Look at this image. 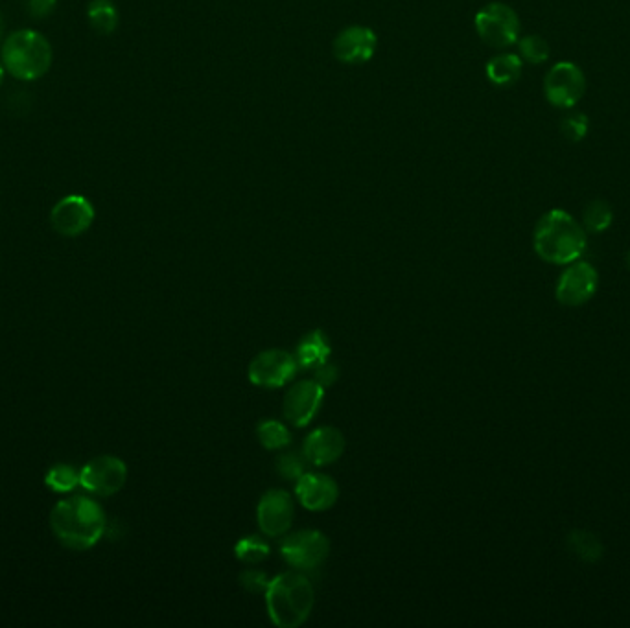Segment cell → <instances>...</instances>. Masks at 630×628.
I'll return each mask as SVG.
<instances>
[{
  "mask_svg": "<svg viewBox=\"0 0 630 628\" xmlns=\"http://www.w3.org/2000/svg\"><path fill=\"white\" fill-rule=\"evenodd\" d=\"M4 76H6V67H4V63H2V59H0V87H2V83H4Z\"/></svg>",
  "mask_w": 630,
  "mask_h": 628,
  "instance_id": "obj_31",
  "label": "cell"
},
{
  "mask_svg": "<svg viewBox=\"0 0 630 628\" xmlns=\"http://www.w3.org/2000/svg\"><path fill=\"white\" fill-rule=\"evenodd\" d=\"M240 582L247 592L251 594H266L269 579L264 571L249 570L240 575Z\"/></svg>",
  "mask_w": 630,
  "mask_h": 628,
  "instance_id": "obj_28",
  "label": "cell"
},
{
  "mask_svg": "<svg viewBox=\"0 0 630 628\" xmlns=\"http://www.w3.org/2000/svg\"><path fill=\"white\" fill-rule=\"evenodd\" d=\"M297 371L299 363L295 360V354L286 350L269 349L253 358L249 363L247 376L249 382L258 387H282L292 382Z\"/></svg>",
  "mask_w": 630,
  "mask_h": 628,
  "instance_id": "obj_9",
  "label": "cell"
},
{
  "mask_svg": "<svg viewBox=\"0 0 630 628\" xmlns=\"http://www.w3.org/2000/svg\"><path fill=\"white\" fill-rule=\"evenodd\" d=\"M625 262H627V268H629L630 271V249L629 253H627V256H625Z\"/></svg>",
  "mask_w": 630,
  "mask_h": 628,
  "instance_id": "obj_32",
  "label": "cell"
},
{
  "mask_svg": "<svg viewBox=\"0 0 630 628\" xmlns=\"http://www.w3.org/2000/svg\"><path fill=\"white\" fill-rule=\"evenodd\" d=\"M128 466L113 455L94 457L80 472V485L94 496H113L126 485Z\"/></svg>",
  "mask_w": 630,
  "mask_h": 628,
  "instance_id": "obj_7",
  "label": "cell"
},
{
  "mask_svg": "<svg viewBox=\"0 0 630 628\" xmlns=\"http://www.w3.org/2000/svg\"><path fill=\"white\" fill-rule=\"evenodd\" d=\"M568 549L572 551L573 555L577 559L584 560V562H597V560L603 557V544L599 542L597 536L583 531V529H575L570 535H568Z\"/></svg>",
  "mask_w": 630,
  "mask_h": 628,
  "instance_id": "obj_20",
  "label": "cell"
},
{
  "mask_svg": "<svg viewBox=\"0 0 630 628\" xmlns=\"http://www.w3.org/2000/svg\"><path fill=\"white\" fill-rule=\"evenodd\" d=\"M614 220V212L607 201L603 199H594L586 205L583 212L584 231L590 233H603L612 225Z\"/></svg>",
  "mask_w": 630,
  "mask_h": 628,
  "instance_id": "obj_22",
  "label": "cell"
},
{
  "mask_svg": "<svg viewBox=\"0 0 630 628\" xmlns=\"http://www.w3.org/2000/svg\"><path fill=\"white\" fill-rule=\"evenodd\" d=\"M45 483L52 492L67 494L80 485V472L69 465L52 466L45 476Z\"/></svg>",
  "mask_w": 630,
  "mask_h": 628,
  "instance_id": "obj_24",
  "label": "cell"
},
{
  "mask_svg": "<svg viewBox=\"0 0 630 628\" xmlns=\"http://www.w3.org/2000/svg\"><path fill=\"white\" fill-rule=\"evenodd\" d=\"M295 494L306 511L321 512L336 505L339 489L336 481L330 476L304 472L303 476L297 479Z\"/></svg>",
  "mask_w": 630,
  "mask_h": 628,
  "instance_id": "obj_15",
  "label": "cell"
},
{
  "mask_svg": "<svg viewBox=\"0 0 630 628\" xmlns=\"http://www.w3.org/2000/svg\"><path fill=\"white\" fill-rule=\"evenodd\" d=\"M476 32L481 41L492 48H507L518 43L520 19L511 6L502 2H490L476 13Z\"/></svg>",
  "mask_w": 630,
  "mask_h": 628,
  "instance_id": "obj_5",
  "label": "cell"
},
{
  "mask_svg": "<svg viewBox=\"0 0 630 628\" xmlns=\"http://www.w3.org/2000/svg\"><path fill=\"white\" fill-rule=\"evenodd\" d=\"M524 61L518 54H500L487 63V78L498 87H509L520 80Z\"/></svg>",
  "mask_w": 630,
  "mask_h": 628,
  "instance_id": "obj_18",
  "label": "cell"
},
{
  "mask_svg": "<svg viewBox=\"0 0 630 628\" xmlns=\"http://www.w3.org/2000/svg\"><path fill=\"white\" fill-rule=\"evenodd\" d=\"M50 525L63 546L87 551L104 536L105 514L91 498L72 496L56 503L50 514Z\"/></svg>",
  "mask_w": 630,
  "mask_h": 628,
  "instance_id": "obj_1",
  "label": "cell"
},
{
  "mask_svg": "<svg viewBox=\"0 0 630 628\" xmlns=\"http://www.w3.org/2000/svg\"><path fill=\"white\" fill-rule=\"evenodd\" d=\"M588 128H590V122L583 113H573L570 117L564 118L560 124V131H562L564 139L570 140V142H581L586 137Z\"/></svg>",
  "mask_w": 630,
  "mask_h": 628,
  "instance_id": "obj_27",
  "label": "cell"
},
{
  "mask_svg": "<svg viewBox=\"0 0 630 628\" xmlns=\"http://www.w3.org/2000/svg\"><path fill=\"white\" fill-rule=\"evenodd\" d=\"M258 441L266 450H284L292 442V433L279 420H262L258 424Z\"/></svg>",
  "mask_w": 630,
  "mask_h": 628,
  "instance_id": "obj_21",
  "label": "cell"
},
{
  "mask_svg": "<svg viewBox=\"0 0 630 628\" xmlns=\"http://www.w3.org/2000/svg\"><path fill=\"white\" fill-rule=\"evenodd\" d=\"M343 452H345V437L338 428H332V426L317 428L304 441L303 454L310 465H332L338 461Z\"/></svg>",
  "mask_w": 630,
  "mask_h": 628,
  "instance_id": "obj_16",
  "label": "cell"
},
{
  "mask_svg": "<svg viewBox=\"0 0 630 628\" xmlns=\"http://www.w3.org/2000/svg\"><path fill=\"white\" fill-rule=\"evenodd\" d=\"M599 284V275L588 262H572L570 268L560 275L555 297L562 306H583L594 297Z\"/></svg>",
  "mask_w": 630,
  "mask_h": 628,
  "instance_id": "obj_11",
  "label": "cell"
},
{
  "mask_svg": "<svg viewBox=\"0 0 630 628\" xmlns=\"http://www.w3.org/2000/svg\"><path fill=\"white\" fill-rule=\"evenodd\" d=\"M54 52L47 37L35 30H17L2 45L0 59L13 78L35 82L47 74Z\"/></svg>",
  "mask_w": 630,
  "mask_h": 628,
  "instance_id": "obj_4",
  "label": "cell"
},
{
  "mask_svg": "<svg viewBox=\"0 0 630 628\" xmlns=\"http://www.w3.org/2000/svg\"><path fill=\"white\" fill-rule=\"evenodd\" d=\"M2 30H4V24H2V19H0V37H2Z\"/></svg>",
  "mask_w": 630,
  "mask_h": 628,
  "instance_id": "obj_33",
  "label": "cell"
},
{
  "mask_svg": "<svg viewBox=\"0 0 630 628\" xmlns=\"http://www.w3.org/2000/svg\"><path fill=\"white\" fill-rule=\"evenodd\" d=\"M330 339L323 330H314L308 336L301 339L295 350V360L299 363V369H317L330 358Z\"/></svg>",
  "mask_w": 630,
  "mask_h": 628,
  "instance_id": "obj_17",
  "label": "cell"
},
{
  "mask_svg": "<svg viewBox=\"0 0 630 628\" xmlns=\"http://www.w3.org/2000/svg\"><path fill=\"white\" fill-rule=\"evenodd\" d=\"M293 501L292 496L286 490H268L258 503L257 520L260 531L266 536L286 535L292 527Z\"/></svg>",
  "mask_w": 630,
  "mask_h": 628,
  "instance_id": "obj_13",
  "label": "cell"
},
{
  "mask_svg": "<svg viewBox=\"0 0 630 628\" xmlns=\"http://www.w3.org/2000/svg\"><path fill=\"white\" fill-rule=\"evenodd\" d=\"M533 245L542 260L566 266L584 255L586 231L566 210H549L538 220Z\"/></svg>",
  "mask_w": 630,
  "mask_h": 628,
  "instance_id": "obj_2",
  "label": "cell"
},
{
  "mask_svg": "<svg viewBox=\"0 0 630 628\" xmlns=\"http://www.w3.org/2000/svg\"><path fill=\"white\" fill-rule=\"evenodd\" d=\"M325 400V387L315 380H301L293 385L284 398V417L295 428L308 426Z\"/></svg>",
  "mask_w": 630,
  "mask_h": 628,
  "instance_id": "obj_12",
  "label": "cell"
},
{
  "mask_svg": "<svg viewBox=\"0 0 630 628\" xmlns=\"http://www.w3.org/2000/svg\"><path fill=\"white\" fill-rule=\"evenodd\" d=\"M586 91V78L583 70L572 61H560L553 65L544 80V94L555 107L570 109L579 104Z\"/></svg>",
  "mask_w": 630,
  "mask_h": 628,
  "instance_id": "obj_8",
  "label": "cell"
},
{
  "mask_svg": "<svg viewBox=\"0 0 630 628\" xmlns=\"http://www.w3.org/2000/svg\"><path fill=\"white\" fill-rule=\"evenodd\" d=\"M87 19L94 32L109 35L117 30L118 10L113 0H91L87 8Z\"/></svg>",
  "mask_w": 630,
  "mask_h": 628,
  "instance_id": "obj_19",
  "label": "cell"
},
{
  "mask_svg": "<svg viewBox=\"0 0 630 628\" xmlns=\"http://www.w3.org/2000/svg\"><path fill=\"white\" fill-rule=\"evenodd\" d=\"M378 37L367 26H349L341 30L334 43L332 52L341 63L345 65H362L371 61L376 52Z\"/></svg>",
  "mask_w": 630,
  "mask_h": 628,
  "instance_id": "obj_14",
  "label": "cell"
},
{
  "mask_svg": "<svg viewBox=\"0 0 630 628\" xmlns=\"http://www.w3.org/2000/svg\"><path fill=\"white\" fill-rule=\"evenodd\" d=\"M518 48H520V58H524L533 65L544 63L549 59L548 41L540 35H525L518 41Z\"/></svg>",
  "mask_w": 630,
  "mask_h": 628,
  "instance_id": "obj_25",
  "label": "cell"
},
{
  "mask_svg": "<svg viewBox=\"0 0 630 628\" xmlns=\"http://www.w3.org/2000/svg\"><path fill=\"white\" fill-rule=\"evenodd\" d=\"M339 378L338 367L334 363H328L325 361L323 365H319L317 369H314V380L319 385H323L327 389L328 385L336 384V380Z\"/></svg>",
  "mask_w": 630,
  "mask_h": 628,
  "instance_id": "obj_29",
  "label": "cell"
},
{
  "mask_svg": "<svg viewBox=\"0 0 630 628\" xmlns=\"http://www.w3.org/2000/svg\"><path fill=\"white\" fill-rule=\"evenodd\" d=\"M93 203L80 194L59 199L50 212V223L56 233L65 238H76L87 233L94 221Z\"/></svg>",
  "mask_w": 630,
  "mask_h": 628,
  "instance_id": "obj_10",
  "label": "cell"
},
{
  "mask_svg": "<svg viewBox=\"0 0 630 628\" xmlns=\"http://www.w3.org/2000/svg\"><path fill=\"white\" fill-rule=\"evenodd\" d=\"M306 457L304 454H299L295 450L290 452H282L277 459V472L284 479H290V481H297L299 477L303 476L304 468H306Z\"/></svg>",
  "mask_w": 630,
  "mask_h": 628,
  "instance_id": "obj_26",
  "label": "cell"
},
{
  "mask_svg": "<svg viewBox=\"0 0 630 628\" xmlns=\"http://www.w3.org/2000/svg\"><path fill=\"white\" fill-rule=\"evenodd\" d=\"M56 10V0H30L28 12L34 19H47Z\"/></svg>",
  "mask_w": 630,
  "mask_h": 628,
  "instance_id": "obj_30",
  "label": "cell"
},
{
  "mask_svg": "<svg viewBox=\"0 0 630 628\" xmlns=\"http://www.w3.org/2000/svg\"><path fill=\"white\" fill-rule=\"evenodd\" d=\"M315 605V590L304 571L280 573L266 590L269 619L280 628H297L306 623Z\"/></svg>",
  "mask_w": 630,
  "mask_h": 628,
  "instance_id": "obj_3",
  "label": "cell"
},
{
  "mask_svg": "<svg viewBox=\"0 0 630 628\" xmlns=\"http://www.w3.org/2000/svg\"><path fill=\"white\" fill-rule=\"evenodd\" d=\"M330 553L327 536L319 531H299L280 542V555L292 568L299 571L317 570L325 564Z\"/></svg>",
  "mask_w": 630,
  "mask_h": 628,
  "instance_id": "obj_6",
  "label": "cell"
},
{
  "mask_svg": "<svg viewBox=\"0 0 630 628\" xmlns=\"http://www.w3.org/2000/svg\"><path fill=\"white\" fill-rule=\"evenodd\" d=\"M234 555L245 564H258L268 559V542L262 540L260 536H245V538H240L238 544L234 546Z\"/></svg>",
  "mask_w": 630,
  "mask_h": 628,
  "instance_id": "obj_23",
  "label": "cell"
}]
</instances>
